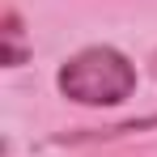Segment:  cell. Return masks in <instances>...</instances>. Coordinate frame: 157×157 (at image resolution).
Here are the masks:
<instances>
[{"label": "cell", "mask_w": 157, "mask_h": 157, "mask_svg": "<svg viewBox=\"0 0 157 157\" xmlns=\"http://www.w3.org/2000/svg\"><path fill=\"white\" fill-rule=\"evenodd\" d=\"M149 64H153V77H157V51H153V59H149Z\"/></svg>", "instance_id": "3"}, {"label": "cell", "mask_w": 157, "mask_h": 157, "mask_svg": "<svg viewBox=\"0 0 157 157\" xmlns=\"http://www.w3.org/2000/svg\"><path fill=\"white\" fill-rule=\"evenodd\" d=\"M136 64L110 43H94L68 55L55 72V89L77 106H123L136 94Z\"/></svg>", "instance_id": "1"}, {"label": "cell", "mask_w": 157, "mask_h": 157, "mask_svg": "<svg viewBox=\"0 0 157 157\" xmlns=\"http://www.w3.org/2000/svg\"><path fill=\"white\" fill-rule=\"evenodd\" d=\"M0 38H4V64H9V68L26 64V34H21V17H17V9L4 13V30H0Z\"/></svg>", "instance_id": "2"}]
</instances>
